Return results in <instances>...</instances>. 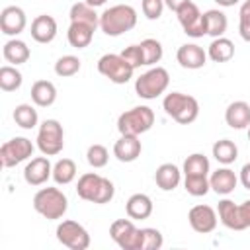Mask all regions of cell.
Wrapping results in <instances>:
<instances>
[{
    "label": "cell",
    "instance_id": "ffe728a7",
    "mask_svg": "<svg viewBox=\"0 0 250 250\" xmlns=\"http://www.w3.org/2000/svg\"><path fill=\"white\" fill-rule=\"evenodd\" d=\"M180 180H182V172L176 164L172 162H164L156 168L154 172V182L156 186L162 189V191H172L180 186Z\"/></svg>",
    "mask_w": 250,
    "mask_h": 250
},
{
    "label": "cell",
    "instance_id": "b9f144b4",
    "mask_svg": "<svg viewBox=\"0 0 250 250\" xmlns=\"http://www.w3.org/2000/svg\"><path fill=\"white\" fill-rule=\"evenodd\" d=\"M164 0H143L141 2V8H143V14L146 20H158L164 12Z\"/></svg>",
    "mask_w": 250,
    "mask_h": 250
},
{
    "label": "cell",
    "instance_id": "8fae6325",
    "mask_svg": "<svg viewBox=\"0 0 250 250\" xmlns=\"http://www.w3.org/2000/svg\"><path fill=\"white\" fill-rule=\"evenodd\" d=\"M176 16H178V21H180V25H182V29H184V33H186L188 37L197 39V37L207 35L205 18H203V14L199 12L197 4H193L191 0H189L186 6H182V8L176 12Z\"/></svg>",
    "mask_w": 250,
    "mask_h": 250
},
{
    "label": "cell",
    "instance_id": "ab89813d",
    "mask_svg": "<svg viewBox=\"0 0 250 250\" xmlns=\"http://www.w3.org/2000/svg\"><path fill=\"white\" fill-rule=\"evenodd\" d=\"M238 33L246 43H250V2L248 0L240 6V12H238Z\"/></svg>",
    "mask_w": 250,
    "mask_h": 250
},
{
    "label": "cell",
    "instance_id": "ba28073f",
    "mask_svg": "<svg viewBox=\"0 0 250 250\" xmlns=\"http://www.w3.org/2000/svg\"><path fill=\"white\" fill-rule=\"evenodd\" d=\"M111 240L123 250H143V229H137L133 219H117L109 227Z\"/></svg>",
    "mask_w": 250,
    "mask_h": 250
},
{
    "label": "cell",
    "instance_id": "74e56055",
    "mask_svg": "<svg viewBox=\"0 0 250 250\" xmlns=\"http://www.w3.org/2000/svg\"><path fill=\"white\" fill-rule=\"evenodd\" d=\"M86 160L92 168H104L109 160V152L104 145H90L86 152Z\"/></svg>",
    "mask_w": 250,
    "mask_h": 250
},
{
    "label": "cell",
    "instance_id": "e0dca14e",
    "mask_svg": "<svg viewBox=\"0 0 250 250\" xmlns=\"http://www.w3.org/2000/svg\"><path fill=\"white\" fill-rule=\"evenodd\" d=\"M225 121L230 129H236V131L248 129L250 127V104L242 100L229 104L225 109Z\"/></svg>",
    "mask_w": 250,
    "mask_h": 250
},
{
    "label": "cell",
    "instance_id": "d6a6232c",
    "mask_svg": "<svg viewBox=\"0 0 250 250\" xmlns=\"http://www.w3.org/2000/svg\"><path fill=\"white\" fill-rule=\"evenodd\" d=\"M12 117H14L16 125L21 127V129H33V127H37V121H39L37 109L31 104H20V105H16Z\"/></svg>",
    "mask_w": 250,
    "mask_h": 250
},
{
    "label": "cell",
    "instance_id": "2e32d148",
    "mask_svg": "<svg viewBox=\"0 0 250 250\" xmlns=\"http://www.w3.org/2000/svg\"><path fill=\"white\" fill-rule=\"evenodd\" d=\"M143 145L137 135H121L113 145V156L119 162H135L141 156Z\"/></svg>",
    "mask_w": 250,
    "mask_h": 250
},
{
    "label": "cell",
    "instance_id": "30bf717a",
    "mask_svg": "<svg viewBox=\"0 0 250 250\" xmlns=\"http://www.w3.org/2000/svg\"><path fill=\"white\" fill-rule=\"evenodd\" d=\"M57 240L70 250H86L90 246L88 230L76 221H62L57 227Z\"/></svg>",
    "mask_w": 250,
    "mask_h": 250
},
{
    "label": "cell",
    "instance_id": "4316f807",
    "mask_svg": "<svg viewBox=\"0 0 250 250\" xmlns=\"http://www.w3.org/2000/svg\"><path fill=\"white\" fill-rule=\"evenodd\" d=\"M217 215H219V221L230 229V230H242V225H240V217H238V205L232 201V199H221L219 201V207H217Z\"/></svg>",
    "mask_w": 250,
    "mask_h": 250
},
{
    "label": "cell",
    "instance_id": "f1b7e54d",
    "mask_svg": "<svg viewBox=\"0 0 250 250\" xmlns=\"http://www.w3.org/2000/svg\"><path fill=\"white\" fill-rule=\"evenodd\" d=\"M68 18H70V21H80V23H88L92 27H100V16L96 14V8L88 6L86 2L72 4Z\"/></svg>",
    "mask_w": 250,
    "mask_h": 250
},
{
    "label": "cell",
    "instance_id": "ee69618b",
    "mask_svg": "<svg viewBox=\"0 0 250 250\" xmlns=\"http://www.w3.org/2000/svg\"><path fill=\"white\" fill-rule=\"evenodd\" d=\"M238 217H240V225H242V230L250 227V199L242 201L238 205Z\"/></svg>",
    "mask_w": 250,
    "mask_h": 250
},
{
    "label": "cell",
    "instance_id": "7c38bea8",
    "mask_svg": "<svg viewBox=\"0 0 250 250\" xmlns=\"http://www.w3.org/2000/svg\"><path fill=\"white\" fill-rule=\"evenodd\" d=\"M188 221L195 232L207 234V232H213L217 229L219 215L211 205H193L188 213Z\"/></svg>",
    "mask_w": 250,
    "mask_h": 250
},
{
    "label": "cell",
    "instance_id": "277c9868",
    "mask_svg": "<svg viewBox=\"0 0 250 250\" xmlns=\"http://www.w3.org/2000/svg\"><path fill=\"white\" fill-rule=\"evenodd\" d=\"M154 125V111L148 105H135L117 117V131L121 135H143Z\"/></svg>",
    "mask_w": 250,
    "mask_h": 250
},
{
    "label": "cell",
    "instance_id": "ac0fdd59",
    "mask_svg": "<svg viewBox=\"0 0 250 250\" xmlns=\"http://www.w3.org/2000/svg\"><path fill=\"white\" fill-rule=\"evenodd\" d=\"M31 37L37 41V43H51L55 37H57V20L53 16H47V14H41L37 16L33 21H31Z\"/></svg>",
    "mask_w": 250,
    "mask_h": 250
},
{
    "label": "cell",
    "instance_id": "8992f818",
    "mask_svg": "<svg viewBox=\"0 0 250 250\" xmlns=\"http://www.w3.org/2000/svg\"><path fill=\"white\" fill-rule=\"evenodd\" d=\"M98 72L113 84H127L133 78L135 68L115 53H105L98 59Z\"/></svg>",
    "mask_w": 250,
    "mask_h": 250
},
{
    "label": "cell",
    "instance_id": "bcb514c9",
    "mask_svg": "<svg viewBox=\"0 0 250 250\" xmlns=\"http://www.w3.org/2000/svg\"><path fill=\"white\" fill-rule=\"evenodd\" d=\"M189 0H164V4H166V8H170L172 12H178L182 6H186Z\"/></svg>",
    "mask_w": 250,
    "mask_h": 250
},
{
    "label": "cell",
    "instance_id": "603a6c76",
    "mask_svg": "<svg viewBox=\"0 0 250 250\" xmlns=\"http://www.w3.org/2000/svg\"><path fill=\"white\" fill-rule=\"evenodd\" d=\"M2 55H4V59H6L10 64L18 66V64H23V62L29 61L31 51H29V47H27L25 41L14 37V39H10V41L4 43V47H2Z\"/></svg>",
    "mask_w": 250,
    "mask_h": 250
},
{
    "label": "cell",
    "instance_id": "7bdbcfd3",
    "mask_svg": "<svg viewBox=\"0 0 250 250\" xmlns=\"http://www.w3.org/2000/svg\"><path fill=\"white\" fill-rule=\"evenodd\" d=\"M113 195H115V186H113V182L107 180V178H102V186H100V191H98L94 203H98V205L109 203V201L113 199Z\"/></svg>",
    "mask_w": 250,
    "mask_h": 250
},
{
    "label": "cell",
    "instance_id": "d590c367",
    "mask_svg": "<svg viewBox=\"0 0 250 250\" xmlns=\"http://www.w3.org/2000/svg\"><path fill=\"white\" fill-rule=\"evenodd\" d=\"M78 70H80V59L74 57V55H62L55 62V74L61 76V78L74 76Z\"/></svg>",
    "mask_w": 250,
    "mask_h": 250
},
{
    "label": "cell",
    "instance_id": "4dcf8cb0",
    "mask_svg": "<svg viewBox=\"0 0 250 250\" xmlns=\"http://www.w3.org/2000/svg\"><path fill=\"white\" fill-rule=\"evenodd\" d=\"M211 170L209 158L201 152H193L184 160V176H207Z\"/></svg>",
    "mask_w": 250,
    "mask_h": 250
},
{
    "label": "cell",
    "instance_id": "44dd1931",
    "mask_svg": "<svg viewBox=\"0 0 250 250\" xmlns=\"http://www.w3.org/2000/svg\"><path fill=\"white\" fill-rule=\"evenodd\" d=\"M127 217L133 221H143L152 215V199L146 193H133L125 203Z\"/></svg>",
    "mask_w": 250,
    "mask_h": 250
},
{
    "label": "cell",
    "instance_id": "52a82bcc",
    "mask_svg": "<svg viewBox=\"0 0 250 250\" xmlns=\"http://www.w3.org/2000/svg\"><path fill=\"white\" fill-rule=\"evenodd\" d=\"M64 146V131L57 119H45L37 131V148L45 156H55Z\"/></svg>",
    "mask_w": 250,
    "mask_h": 250
},
{
    "label": "cell",
    "instance_id": "5b68a950",
    "mask_svg": "<svg viewBox=\"0 0 250 250\" xmlns=\"http://www.w3.org/2000/svg\"><path fill=\"white\" fill-rule=\"evenodd\" d=\"M170 74L164 66H150L135 80V92L143 100H156L168 90Z\"/></svg>",
    "mask_w": 250,
    "mask_h": 250
},
{
    "label": "cell",
    "instance_id": "9c48e42d",
    "mask_svg": "<svg viewBox=\"0 0 250 250\" xmlns=\"http://www.w3.org/2000/svg\"><path fill=\"white\" fill-rule=\"evenodd\" d=\"M33 143L25 137H14L10 141H6L0 146V160L4 168H14L16 164L27 160L33 154Z\"/></svg>",
    "mask_w": 250,
    "mask_h": 250
},
{
    "label": "cell",
    "instance_id": "d4e9b609",
    "mask_svg": "<svg viewBox=\"0 0 250 250\" xmlns=\"http://www.w3.org/2000/svg\"><path fill=\"white\" fill-rule=\"evenodd\" d=\"M57 100V88L49 80H37L31 86V102L39 107H49Z\"/></svg>",
    "mask_w": 250,
    "mask_h": 250
},
{
    "label": "cell",
    "instance_id": "7a4b0ae2",
    "mask_svg": "<svg viewBox=\"0 0 250 250\" xmlns=\"http://www.w3.org/2000/svg\"><path fill=\"white\" fill-rule=\"evenodd\" d=\"M162 107L166 115H170L180 125H189L199 115V102L193 96L182 94V92H170L162 100Z\"/></svg>",
    "mask_w": 250,
    "mask_h": 250
},
{
    "label": "cell",
    "instance_id": "e575fe53",
    "mask_svg": "<svg viewBox=\"0 0 250 250\" xmlns=\"http://www.w3.org/2000/svg\"><path fill=\"white\" fill-rule=\"evenodd\" d=\"M141 49H143V59H145V66H154L156 62H160L162 55H164V49H162V43L148 37V39H143L141 43Z\"/></svg>",
    "mask_w": 250,
    "mask_h": 250
},
{
    "label": "cell",
    "instance_id": "60d3db41",
    "mask_svg": "<svg viewBox=\"0 0 250 250\" xmlns=\"http://www.w3.org/2000/svg\"><path fill=\"white\" fill-rule=\"evenodd\" d=\"M119 55H121L133 68L145 66V59H143V49H141V45H129V47H125Z\"/></svg>",
    "mask_w": 250,
    "mask_h": 250
},
{
    "label": "cell",
    "instance_id": "d6986e66",
    "mask_svg": "<svg viewBox=\"0 0 250 250\" xmlns=\"http://www.w3.org/2000/svg\"><path fill=\"white\" fill-rule=\"evenodd\" d=\"M209 184H211V189L219 195H229L234 191L236 184H238V176L234 174V170L230 168H217L215 172H211L209 176Z\"/></svg>",
    "mask_w": 250,
    "mask_h": 250
},
{
    "label": "cell",
    "instance_id": "83f0119b",
    "mask_svg": "<svg viewBox=\"0 0 250 250\" xmlns=\"http://www.w3.org/2000/svg\"><path fill=\"white\" fill-rule=\"evenodd\" d=\"M203 18H205V27H207V35H211L213 39L215 37H223L227 27H229V20L225 16V12L213 8V10H207L203 12Z\"/></svg>",
    "mask_w": 250,
    "mask_h": 250
},
{
    "label": "cell",
    "instance_id": "f35d334b",
    "mask_svg": "<svg viewBox=\"0 0 250 250\" xmlns=\"http://www.w3.org/2000/svg\"><path fill=\"white\" fill-rule=\"evenodd\" d=\"M162 244H164V238L158 229H152V227L143 229V250H158L162 248Z\"/></svg>",
    "mask_w": 250,
    "mask_h": 250
},
{
    "label": "cell",
    "instance_id": "3957f363",
    "mask_svg": "<svg viewBox=\"0 0 250 250\" xmlns=\"http://www.w3.org/2000/svg\"><path fill=\"white\" fill-rule=\"evenodd\" d=\"M33 209L41 217L49 221H57L64 217L68 209V199L59 188H41L33 195Z\"/></svg>",
    "mask_w": 250,
    "mask_h": 250
},
{
    "label": "cell",
    "instance_id": "cb8c5ba5",
    "mask_svg": "<svg viewBox=\"0 0 250 250\" xmlns=\"http://www.w3.org/2000/svg\"><path fill=\"white\" fill-rule=\"evenodd\" d=\"M102 178H104V176H100V174H96V172H86V174H82V176L78 178V184H76V193H78V197L84 199V201H92V203H94V199H96V195H98V191H100V186H102Z\"/></svg>",
    "mask_w": 250,
    "mask_h": 250
},
{
    "label": "cell",
    "instance_id": "9a60e30c",
    "mask_svg": "<svg viewBox=\"0 0 250 250\" xmlns=\"http://www.w3.org/2000/svg\"><path fill=\"white\" fill-rule=\"evenodd\" d=\"M176 61L182 68L197 70L207 62V51H203V47L197 43H184L176 51Z\"/></svg>",
    "mask_w": 250,
    "mask_h": 250
},
{
    "label": "cell",
    "instance_id": "7dc6e473",
    "mask_svg": "<svg viewBox=\"0 0 250 250\" xmlns=\"http://www.w3.org/2000/svg\"><path fill=\"white\" fill-rule=\"evenodd\" d=\"M219 6H223V8H230V6H234V4H238L240 0H215Z\"/></svg>",
    "mask_w": 250,
    "mask_h": 250
},
{
    "label": "cell",
    "instance_id": "681fc988",
    "mask_svg": "<svg viewBox=\"0 0 250 250\" xmlns=\"http://www.w3.org/2000/svg\"><path fill=\"white\" fill-rule=\"evenodd\" d=\"M248 141H250V127H248Z\"/></svg>",
    "mask_w": 250,
    "mask_h": 250
},
{
    "label": "cell",
    "instance_id": "5bb4252c",
    "mask_svg": "<svg viewBox=\"0 0 250 250\" xmlns=\"http://www.w3.org/2000/svg\"><path fill=\"white\" fill-rule=\"evenodd\" d=\"M27 25V18L25 12L20 6H6L0 14V29L4 35L16 37L20 35Z\"/></svg>",
    "mask_w": 250,
    "mask_h": 250
},
{
    "label": "cell",
    "instance_id": "f6af8a7d",
    "mask_svg": "<svg viewBox=\"0 0 250 250\" xmlns=\"http://www.w3.org/2000/svg\"><path fill=\"white\" fill-rule=\"evenodd\" d=\"M238 182L246 188V189H250V162H246L242 168H240V174H238Z\"/></svg>",
    "mask_w": 250,
    "mask_h": 250
},
{
    "label": "cell",
    "instance_id": "8d00e7d4",
    "mask_svg": "<svg viewBox=\"0 0 250 250\" xmlns=\"http://www.w3.org/2000/svg\"><path fill=\"white\" fill-rule=\"evenodd\" d=\"M184 188L189 195L201 197V195L209 193V189H211L209 176H186L184 178Z\"/></svg>",
    "mask_w": 250,
    "mask_h": 250
},
{
    "label": "cell",
    "instance_id": "c3c4849f",
    "mask_svg": "<svg viewBox=\"0 0 250 250\" xmlns=\"http://www.w3.org/2000/svg\"><path fill=\"white\" fill-rule=\"evenodd\" d=\"M88 6H92V8H100V6H104L107 0H84Z\"/></svg>",
    "mask_w": 250,
    "mask_h": 250
},
{
    "label": "cell",
    "instance_id": "f546056e",
    "mask_svg": "<svg viewBox=\"0 0 250 250\" xmlns=\"http://www.w3.org/2000/svg\"><path fill=\"white\" fill-rule=\"evenodd\" d=\"M213 156H215V160L219 162V164H225V166H229V164H232L236 158H238V146L230 141V139H221V141H215V145H213Z\"/></svg>",
    "mask_w": 250,
    "mask_h": 250
},
{
    "label": "cell",
    "instance_id": "4fadbf2b",
    "mask_svg": "<svg viewBox=\"0 0 250 250\" xmlns=\"http://www.w3.org/2000/svg\"><path fill=\"white\" fill-rule=\"evenodd\" d=\"M49 178H53V166L45 154L31 158L23 168V180L29 186H43Z\"/></svg>",
    "mask_w": 250,
    "mask_h": 250
},
{
    "label": "cell",
    "instance_id": "836d02e7",
    "mask_svg": "<svg viewBox=\"0 0 250 250\" xmlns=\"http://www.w3.org/2000/svg\"><path fill=\"white\" fill-rule=\"evenodd\" d=\"M23 82L21 72L14 64H4L0 68V88L4 92H16Z\"/></svg>",
    "mask_w": 250,
    "mask_h": 250
},
{
    "label": "cell",
    "instance_id": "1f68e13d",
    "mask_svg": "<svg viewBox=\"0 0 250 250\" xmlns=\"http://www.w3.org/2000/svg\"><path fill=\"white\" fill-rule=\"evenodd\" d=\"M76 178V164L70 158H61L53 164V180L59 186H68Z\"/></svg>",
    "mask_w": 250,
    "mask_h": 250
},
{
    "label": "cell",
    "instance_id": "7402d4cb",
    "mask_svg": "<svg viewBox=\"0 0 250 250\" xmlns=\"http://www.w3.org/2000/svg\"><path fill=\"white\" fill-rule=\"evenodd\" d=\"M94 31H96V27H92L88 23L70 21L68 31H66V39H68L70 47H74V49H86L92 43V39H94Z\"/></svg>",
    "mask_w": 250,
    "mask_h": 250
},
{
    "label": "cell",
    "instance_id": "484cf974",
    "mask_svg": "<svg viewBox=\"0 0 250 250\" xmlns=\"http://www.w3.org/2000/svg\"><path fill=\"white\" fill-rule=\"evenodd\" d=\"M207 57L213 62H227L234 57V43L229 37H215L207 47Z\"/></svg>",
    "mask_w": 250,
    "mask_h": 250
},
{
    "label": "cell",
    "instance_id": "6da1fadb",
    "mask_svg": "<svg viewBox=\"0 0 250 250\" xmlns=\"http://www.w3.org/2000/svg\"><path fill=\"white\" fill-rule=\"evenodd\" d=\"M137 25V10L129 4H115L100 14V29L109 37H119Z\"/></svg>",
    "mask_w": 250,
    "mask_h": 250
},
{
    "label": "cell",
    "instance_id": "f907efd6",
    "mask_svg": "<svg viewBox=\"0 0 250 250\" xmlns=\"http://www.w3.org/2000/svg\"><path fill=\"white\" fill-rule=\"evenodd\" d=\"M248 2H250V0H248Z\"/></svg>",
    "mask_w": 250,
    "mask_h": 250
}]
</instances>
